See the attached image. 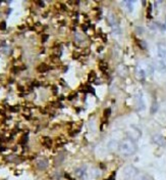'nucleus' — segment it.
Listing matches in <instances>:
<instances>
[{
    "instance_id": "f257e3e1",
    "label": "nucleus",
    "mask_w": 166,
    "mask_h": 180,
    "mask_svg": "<svg viewBox=\"0 0 166 180\" xmlns=\"http://www.w3.org/2000/svg\"><path fill=\"white\" fill-rule=\"evenodd\" d=\"M119 152L123 155H131L136 152V145L135 141L131 139V137L124 138V139L119 143L118 145Z\"/></svg>"
},
{
    "instance_id": "f03ea898",
    "label": "nucleus",
    "mask_w": 166,
    "mask_h": 180,
    "mask_svg": "<svg viewBox=\"0 0 166 180\" xmlns=\"http://www.w3.org/2000/svg\"><path fill=\"white\" fill-rule=\"evenodd\" d=\"M146 75H147V70H145L141 65H138L136 68V79H139L140 81L145 80Z\"/></svg>"
},
{
    "instance_id": "7ed1b4c3",
    "label": "nucleus",
    "mask_w": 166,
    "mask_h": 180,
    "mask_svg": "<svg viewBox=\"0 0 166 180\" xmlns=\"http://www.w3.org/2000/svg\"><path fill=\"white\" fill-rule=\"evenodd\" d=\"M158 57L159 60L166 64V46L162 44L158 45Z\"/></svg>"
},
{
    "instance_id": "20e7f679",
    "label": "nucleus",
    "mask_w": 166,
    "mask_h": 180,
    "mask_svg": "<svg viewBox=\"0 0 166 180\" xmlns=\"http://www.w3.org/2000/svg\"><path fill=\"white\" fill-rule=\"evenodd\" d=\"M136 174V170L133 167H128L124 170V175H125V177H128V178H134Z\"/></svg>"
},
{
    "instance_id": "39448f33",
    "label": "nucleus",
    "mask_w": 166,
    "mask_h": 180,
    "mask_svg": "<svg viewBox=\"0 0 166 180\" xmlns=\"http://www.w3.org/2000/svg\"><path fill=\"white\" fill-rule=\"evenodd\" d=\"M37 168L38 169H40V170H45L46 168L48 167V162H47V160H45V159H39L38 161H37Z\"/></svg>"
},
{
    "instance_id": "423d86ee",
    "label": "nucleus",
    "mask_w": 166,
    "mask_h": 180,
    "mask_svg": "<svg viewBox=\"0 0 166 180\" xmlns=\"http://www.w3.org/2000/svg\"><path fill=\"white\" fill-rule=\"evenodd\" d=\"M153 141L158 145H164L165 144V141H164V138L162 137L161 135L159 134H156L153 136Z\"/></svg>"
},
{
    "instance_id": "0eeeda50",
    "label": "nucleus",
    "mask_w": 166,
    "mask_h": 180,
    "mask_svg": "<svg viewBox=\"0 0 166 180\" xmlns=\"http://www.w3.org/2000/svg\"><path fill=\"white\" fill-rule=\"evenodd\" d=\"M108 21H109L110 25L113 27V28H116V27L118 26V22H117V19H116V16H114L113 13H109L108 14Z\"/></svg>"
},
{
    "instance_id": "6e6552de",
    "label": "nucleus",
    "mask_w": 166,
    "mask_h": 180,
    "mask_svg": "<svg viewBox=\"0 0 166 180\" xmlns=\"http://www.w3.org/2000/svg\"><path fill=\"white\" fill-rule=\"evenodd\" d=\"M124 5H125V8L128 11H133L134 9V1H131V0H128V1L123 2Z\"/></svg>"
},
{
    "instance_id": "1a4fd4ad",
    "label": "nucleus",
    "mask_w": 166,
    "mask_h": 180,
    "mask_svg": "<svg viewBox=\"0 0 166 180\" xmlns=\"http://www.w3.org/2000/svg\"><path fill=\"white\" fill-rule=\"evenodd\" d=\"M37 70H38L39 72L44 73V72L47 71V70H49V68H48V65H45V64H41V65L37 68Z\"/></svg>"
},
{
    "instance_id": "9d476101",
    "label": "nucleus",
    "mask_w": 166,
    "mask_h": 180,
    "mask_svg": "<svg viewBox=\"0 0 166 180\" xmlns=\"http://www.w3.org/2000/svg\"><path fill=\"white\" fill-rule=\"evenodd\" d=\"M85 174H86V170H85V168H79V169L77 170V175L80 178H83V177L85 176Z\"/></svg>"
},
{
    "instance_id": "9b49d317",
    "label": "nucleus",
    "mask_w": 166,
    "mask_h": 180,
    "mask_svg": "<svg viewBox=\"0 0 166 180\" xmlns=\"http://www.w3.org/2000/svg\"><path fill=\"white\" fill-rule=\"evenodd\" d=\"M43 142L47 147H50L51 144H52V140H51V138H49V137H44Z\"/></svg>"
},
{
    "instance_id": "f8f14e48",
    "label": "nucleus",
    "mask_w": 166,
    "mask_h": 180,
    "mask_svg": "<svg viewBox=\"0 0 166 180\" xmlns=\"http://www.w3.org/2000/svg\"><path fill=\"white\" fill-rule=\"evenodd\" d=\"M107 68H108V65H107L106 62H101V64H100V69H101L102 71H106Z\"/></svg>"
},
{
    "instance_id": "ddd939ff",
    "label": "nucleus",
    "mask_w": 166,
    "mask_h": 180,
    "mask_svg": "<svg viewBox=\"0 0 166 180\" xmlns=\"http://www.w3.org/2000/svg\"><path fill=\"white\" fill-rule=\"evenodd\" d=\"M95 78H96V75H95L94 72H91L89 75V81L90 82H93V80H95Z\"/></svg>"
},
{
    "instance_id": "4468645a",
    "label": "nucleus",
    "mask_w": 166,
    "mask_h": 180,
    "mask_svg": "<svg viewBox=\"0 0 166 180\" xmlns=\"http://www.w3.org/2000/svg\"><path fill=\"white\" fill-rule=\"evenodd\" d=\"M5 28H6V25H5V23H4V22L0 23V29H1V30H5Z\"/></svg>"
},
{
    "instance_id": "2eb2a0df",
    "label": "nucleus",
    "mask_w": 166,
    "mask_h": 180,
    "mask_svg": "<svg viewBox=\"0 0 166 180\" xmlns=\"http://www.w3.org/2000/svg\"><path fill=\"white\" fill-rule=\"evenodd\" d=\"M151 10H152V6L149 5V7H148V18H149V19H150L151 16H151Z\"/></svg>"
},
{
    "instance_id": "dca6fc26",
    "label": "nucleus",
    "mask_w": 166,
    "mask_h": 180,
    "mask_svg": "<svg viewBox=\"0 0 166 180\" xmlns=\"http://www.w3.org/2000/svg\"><path fill=\"white\" fill-rule=\"evenodd\" d=\"M110 113H111V109H105V116H106V117H108L109 115H110Z\"/></svg>"
},
{
    "instance_id": "f3484780",
    "label": "nucleus",
    "mask_w": 166,
    "mask_h": 180,
    "mask_svg": "<svg viewBox=\"0 0 166 180\" xmlns=\"http://www.w3.org/2000/svg\"><path fill=\"white\" fill-rule=\"evenodd\" d=\"M105 180H115V175H112V176H110L109 178H107V179H105Z\"/></svg>"
},
{
    "instance_id": "a211bd4d",
    "label": "nucleus",
    "mask_w": 166,
    "mask_h": 180,
    "mask_svg": "<svg viewBox=\"0 0 166 180\" xmlns=\"http://www.w3.org/2000/svg\"><path fill=\"white\" fill-rule=\"evenodd\" d=\"M138 180H147L146 178H144V177H142V178H140V179H138Z\"/></svg>"
}]
</instances>
